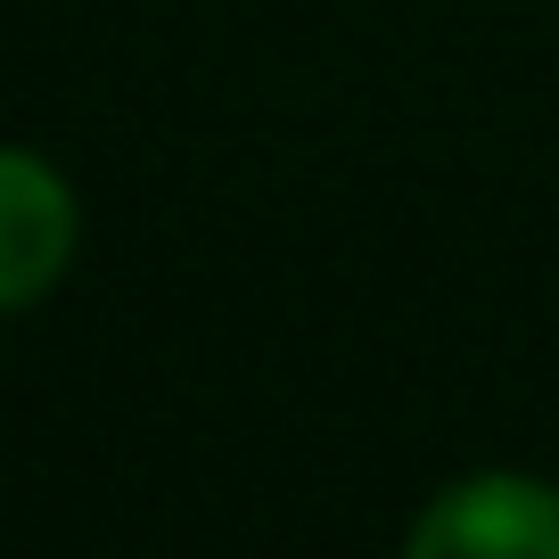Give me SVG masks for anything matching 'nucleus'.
Returning <instances> with one entry per match:
<instances>
[{"instance_id":"obj_2","label":"nucleus","mask_w":559,"mask_h":559,"mask_svg":"<svg viewBox=\"0 0 559 559\" xmlns=\"http://www.w3.org/2000/svg\"><path fill=\"white\" fill-rule=\"evenodd\" d=\"M74 263V190L34 157L0 148V313H25Z\"/></svg>"},{"instance_id":"obj_1","label":"nucleus","mask_w":559,"mask_h":559,"mask_svg":"<svg viewBox=\"0 0 559 559\" xmlns=\"http://www.w3.org/2000/svg\"><path fill=\"white\" fill-rule=\"evenodd\" d=\"M412 551L419 559H559V493L519 469L461 477L419 510Z\"/></svg>"}]
</instances>
